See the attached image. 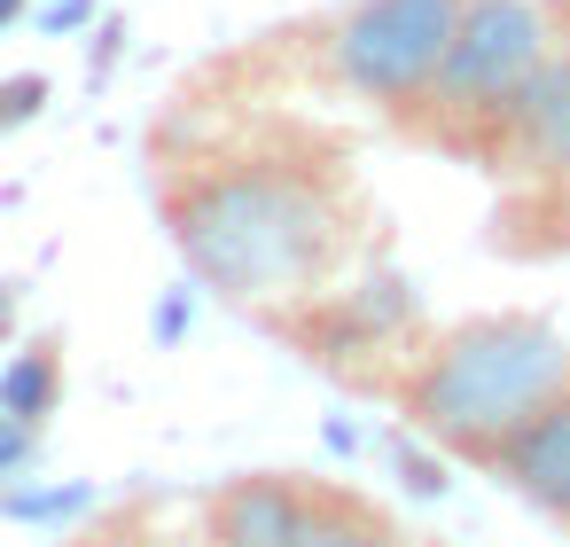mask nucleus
<instances>
[{
    "label": "nucleus",
    "mask_w": 570,
    "mask_h": 547,
    "mask_svg": "<svg viewBox=\"0 0 570 547\" xmlns=\"http://www.w3.org/2000/svg\"><path fill=\"white\" fill-rule=\"evenodd\" d=\"M48 25H56V32H71V25H87V0H56V9H48Z\"/></svg>",
    "instance_id": "nucleus-15"
},
{
    "label": "nucleus",
    "mask_w": 570,
    "mask_h": 547,
    "mask_svg": "<svg viewBox=\"0 0 570 547\" xmlns=\"http://www.w3.org/2000/svg\"><path fill=\"white\" fill-rule=\"evenodd\" d=\"M313 492L289 469H258V477H227L204 500V547H297L313 524Z\"/></svg>",
    "instance_id": "nucleus-5"
},
{
    "label": "nucleus",
    "mask_w": 570,
    "mask_h": 547,
    "mask_svg": "<svg viewBox=\"0 0 570 547\" xmlns=\"http://www.w3.org/2000/svg\"><path fill=\"white\" fill-rule=\"evenodd\" d=\"M63 407V360H56V344H24V352H9L0 360V414H17V422H48Z\"/></svg>",
    "instance_id": "nucleus-10"
},
{
    "label": "nucleus",
    "mask_w": 570,
    "mask_h": 547,
    "mask_svg": "<svg viewBox=\"0 0 570 547\" xmlns=\"http://www.w3.org/2000/svg\"><path fill=\"white\" fill-rule=\"evenodd\" d=\"M297 547H414L391 516H375L360 492H336V485H321L313 492V524H305V539Z\"/></svg>",
    "instance_id": "nucleus-9"
},
{
    "label": "nucleus",
    "mask_w": 570,
    "mask_h": 547,
    "mask_svg": "<svg viewBox=\"0 0 570 547\" xmlns=\"http://www.w3.org/2000/svg\"><path fill=\"white\" fill-rule=\"evenodd\" d=\"M165 235L180 266L235 297V305H282L313 297L328 266L344 258L352 212L344 180L313 157H196L173 165L157 188Z\"/></svg>",
    "instance_id": "nucleus-1"
},
{
    "label": "nucleus",
    "mask_w": 570,
    "mask_h": 547,
    "mask_svg": "<svg viewBox=\"0 0 570 547\" xmlns=\"http://www.w3.org/2000/svg\"><path fill=\"white\" fill-rule=\"evenodd\" d=\"M32 453H40V430H32V422H17V414H0V477H24V469H32Z\"/></svg>",
    "instance_id": "nucleus-13"
},
{
    "label": "nucleus",
    "mask_w": 570,
    "mask_h": 547,
    "mask_svg": "<svg viewBox=\"0 0 570 547\" xmlns=\"http://www.w3.org/2000/svg\"><path fill=\"white\" fill-rule=\"evenodd\" d=\"M461 0H360L328 25V79L375 110H422L453 48Z\"/></svg>",
    "instance_id": "nucleus-3"
},
{
    "label": "nucleus",
    "mask_w": 570,
    "mask_h": 547,
    "mask_svg": "<svg viewBox=\"0 0 570 547\" xmlns=\"http://www.w3.org/2000/svg\"><path fill=\"white\" fill-rule=\"evenodd\" d=\"M492 469H500V485H508L515 500H531L539 516L570 524V383L492 453Z\"/></svg>",
    "instance_id": "nucleus-8"
},
{
    "label": "nucleus",
    "mask_w": 570,
    "mask_h": 547,
    "mask_svg": "<svg viewBox=\"0 0 570 547\" xmlns=\"http://www.w3.org/2000/svg\"><path fill=\"white\" fill-rule=\"evenodd\" d=\"M95 492L87 485H48V492H0V508L9 516H79Z\"/></svg>",
    "instance_id": "nucleus-12"
},
{
    "label": "nucleus",
    "mask_w": 570,
    "mask_h": 547,
    "mask_svg": "<svg viewBox=\"0 0 570 547\" xmlns=\"http://www.w3.org/2000/svg\"><path fill=\"white\" fill-rule=\"evenodd\" d=\"M554 56V25L531 0H461L453 48L438 64V87L422 95V110H438L445 126H500V110L515 102V87Z\"/></svg>",
    "instance_id": "nucleus-4"
},
{
    "label": "nucleus",
    "mask_w": 570,
    "mask_h": 547,
    "mask_svg": "<svg viewBox=\"0 0 570 547\" xmlns=\"http://www.w3.org/2000/svg\"><path fill=\"white\" fill-rule=\"evenodd\" d=\"M71 547H165V539H141V531H79Z\"/></svg>",
    "instance_id": "nucleus-14"
},
{
    "label": "nucleus",
    "mask_w": 570,
    "mask_h": 547,
    "mask_svg": "<svg viewBox=\"0 0 570 547\" xmlns=\"http://www.w3.org/2000/svg\"><path fill=\"white\" fill-rule=\"evenodd\" d=\"M562 383H570V344H562L554 321L476 313V321H453L445 336H430V352L399 383V407L438 453H461V461L492 469V453Z\"/></svg>",
    "instance_id": "nucleus-2"
},
{
    "label": "nucleus",
    "mask_w": 570,
    "mask_h": 547,
    "mask_svg": "<svg viewBox=\"0 0 570 547\" xmlns=\"http://www.w3.org/2000/svg\"><path fill=\"white\" fill-rule=\"evenodd\" d=\"M9 321H17V297H9V290H0V329H9Z\"/></svg>",
    "instance_id": "nucleus-17"
},
{
    "label": "nucleus",
    "mask_w": 570,
    "mask_h": 547,
    "mask_svg": "<svg viewBox=\"0 0 570 547\" xmlns=\"http://www.w3.org/2000/svg\"><path fill=\"white\" fill-rule=\"evenodd\" d=\"M40 102H48V79H40V71H17V79H0V134L32 126V118H40Z\"/></svg>",
    "instance_id": "nucleus-11"
},
{
    "label": "nucleus",
    "mask_w": 570,
    "mask_h": 547,
    "mask_svg": "<svg viewBox=\"0 0 570 547\" xmlns=\"http://www.w3.org/2000/svg\"><path fill=\"white\" fill-rule=\"evenodd\" d=\"M492 149H500L515 173L570 180V48H554V56L515 87V102H508L500 126H492Z\"/></svg>",
    "instance_id": "nucleus-6"
},
{
    "label": "nucleus",
    "mask_w": 570,
    "mask_h": 547,
    "mask_svg": "<svg viewBox=\"0 0 570 547\" xmlns=\"http://www.w3.org/2000/svg\"><path fill=\"white\" fill-rule=\"evenodd\" d=\"M17 17H24V0H0V32H9Z\"/></svg>",
    "instance_id": "nucleus-16"
},
{
    "label": "nucleus",
    "mask_w": 570,
    "mask_h": 547,
    "mask_svg": "<svg viewBox=\"0 0 570 547\" xmlns=\"http://www.w3.org/2000/svg\"><path fill=\"white\" fill-rule=\"evenodd\" d=\"M414 329V290L399 274H367L360 290H336L321 297L305 321H297V344L321 352V360H352V352H383Z\"/></svg>",
    "instance_id": "nucleus-7"
}]
</instances>
